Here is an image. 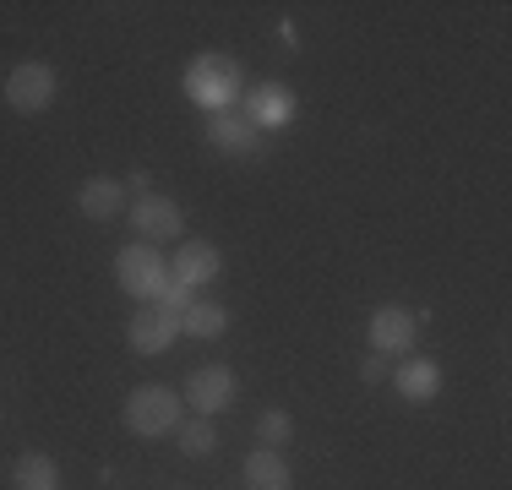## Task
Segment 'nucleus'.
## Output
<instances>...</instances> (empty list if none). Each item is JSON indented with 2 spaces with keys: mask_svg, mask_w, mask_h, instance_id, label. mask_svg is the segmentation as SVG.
<instances>
[{
  "mask_svg": "<svg viewBox=\"0 0 512 490\" xmlns=\"http://www.w3.org/2000/svg\"><path fill=\"white\" fill-rule=\"evenodd\" d=\"M240 88H246V71H240V60L224 55V49H202V55L186 66V98H191V104H202L207 115L235 109Z\"/></svg>",
  "mask_w": 512,
  "mask_h": 490,
  "instance_id": "nucleus-1",
  "label": "nucleus"
},
{
  "mask_svg": "<svg viewBox=\"0 0 512 490\" xmlns=\"http://www.w3.org/2000/svg\"><path fill=\"white\" fill-rule=\"evenodd\" d=\"M120 420H126V431L131 436H142V441H158V436H175L180 431V398H175V387H137L126 398V409H120Z\"/></svg>",
  "mask_w": 512,
  "mask_h": 490,
  "instance_id": "nucleus-2",
  "label": "nucleus"
},
{
  "mask_svg": "<svg viewBox=\"0 0 512 490\" xmlns=\"http://www.w3.org/2000/svg\"><path fill=\"white\" fill-rule=\"evenodd\" d=\"M115 284L126 289L131 300L148 305V300H158V289L169 284V262L153 251V245L137 240V245H126V251L115 256Z\"/></svg>",
  "mask_w": 512,
  "mask_h": 490,
  "instance_id": "nucleus-3",
  "label": "nucleus"
},
{
  "mask_svg": "<svg viewBox=\"0 0 512 490\" xmlns=\"http://www.w3.org/2000/svg\"><path fill=\"white\" fill-rule=\"evenodd\" d=\"M6 104L17 109V115H44V109L55 104V71L44 66V60H22V66H11Z\"/></svg>",
  "mask_w": 512,
  "mask_h": 490,
  "instance_id": "nucleus-4",
  "label": "nucleus"
},
{
  "mask_svg": "<svg viewBox=\"0 0 512 490\" xmlns=\"http://www.w3.org/2000/svg\"><path fill=\"white\" fill-rule=\"evenodd\" d=\"M235 392H240V382H235V371H229V365H197L180 403H191L202 420H213V414H224L229 403H235Z\"/></svg>",
  "mask_w": 512,
  "mask_h": 490,
  "instance_id": "nucleus-5",
  "label": "nucleus"
},
{
  "mask_svg": "<svg viewBox=\"0 0 512 490\" xmlns=\"http://www.w3.org/2000/svg\"><path fill=\"white\" fill-rule=\"evenodd\" d=\"M131 229L142 235V245H158V240H175L180 229H186V213H180V202L148 191V196L131 202Z\"/></svg>",
  "mask_w": 512,
  "mask_h": 490,
  "instance_id": "nucleus-6",
  "label": "nucleus"
},
{
  "mask_svg": "<svg viewBox=\"0 0 512 490\" xmlns=\"http://www.w3.org/2000/svg\"><path fill=\"white\" fill-rule=\"evenodd\" d=\"M169 278H175V284H186V289L218 284V278H224V251H218V245H207V240H180Z\"/></svg>",
  "mask_w": 512,
  "mask_h": 490,
  "instance_id": "nucleus-7",
  "label": "nucleus"
},
{
  "mask_svg": "<svg viewBox=\"0 0 512 490\" xmlns=\"http://www.w3.org/2000/svg\"><path fill=\"white\" fill-rule=\"evenodd\" d=\"M207 142H213V153H224V158H256L262 153V131H256L246 115H235V109L207 115Z\"/></svg>",
  "mask_w": 512,
  "mask_h": 490,
  "instance_id": "nucleus-8",
  "label": "nucleus"
},
{
  "mask_svg": "<svg viewBox=\"0 0 512 490\" xmlns=\"http://www.w3.org/2000/svg\"><path fill=\"white\" fill-rule=\"evenodd\" d=\"M414 333H420V322H414V311H404V305H376L371 311V349L376 354H409Z\"/></svg>",
  "mask_w": 512,
  "mask_h": 490,
  "instance_id": "nucleus-9",
  "label": "nucleus"
},
{
  "mask_svg": "<svg viewBox=\"0 0 512 490\" xmlns=\"http://www.w3.org/2000/svg\"><path fill=\"white\" fill-rule=\"evenodd\" d=\"M175 333H180V316L158 311V305L148 300L137 316H131V327H126V343H131L137 354H164L169 343H175Z\"/></svg>",
  "mask_w": 512,
  "mask_h": 490,
  "instance_id": "nucleus-10",
  "label": "nucleus"
},
{
  "mask_svg": "<svg viewBox=\"0 0 512 490\" xmlns=\"http://www.w3.org/2000/svg\"><path fill=\"white\" fill-rule=\"evenodd\" d=\"M246 120H251L256 131L289 126V120H295V93H289L284 82H262V88H251V98H246Z\"/></svg>",
  "mask_w": 512,
  "mask_h": 490,
  "instance_id": "nucleus-11",
  "label": "nucleus"
},
{
  "mask_svg": "<svg viewBox=\"0 0 512 490\" xmlns=\"http://www.w3.org/2000/svg\"><path fill=\"white\" fill-rule=\"evenodd\" d=\"M393 387L404 403H431L436 392H442V365L436 360H404L393 371Z\"/></svg>",
  "mask_w": 512,
  "mask_h": 490,
  "instance_id": "nucleus-12",
  "label": "nucleus"
},
{
  "mask_svg": "<svg viewBox=\"0 0 512 490\" xmlns=\"http://www.w3.org/2000/svg\"><path fill=\"white\" fill-rule=\"evenodd\" d=\"M246 490H295V474H289L284 452H278V447H251V458H246Z\"/></svg>",
  "mask_w": 512,
  "mask_h": 490,
  "instance_id": "nucleus-13",
  "label": "nucleus"
},
{
  "mask_svg": "<svg viewBox=\"0 0 512 490\" xmlns=\"http://www.w3.org/2000/svg\"><path fill=\"white\" fill-rule=\"evenodd\" d=\"M77 207L93 218V224H109V218H120V207H126V186L109 175H93L88 186L77 191Z\"/></svg>",
  "mask_w": 512,
  "mask_h": 490,
  "instance_id": "nucleus-14",
  "label": "nucleus"
},
{
  "mask_svg": "<svg viewBox=\"0 0 512 490\" xmlns=\"http://www.w3.org/2000/svg\"><path fill=\"white\" fill-rule=\"evenodd\" d=\"M11 490H60L55 458H44V452H22V458L11 463Z\"/></svg>",
  "mask_w": 512,
  "mask_h": 490,
  "instance_id": "nucleus-15",
  "label": "nucleus"
},
{
  "mask_svg": "<svg viewBox=\"0 0 512 490\" xmlns=\"http://www.w3.org/2000/svg\"><path fill=\"white\" fill-rule=\"evenodd\" d=\"M224 327H229V311L213 300H191V311L180 316V333H191V338H218Z\"/></svg>",
  "mask_w": 512,
  "mask_h": 490,
  "instance_id": "nucleus-16",
  "label": "nucleus"
},
{
  "mask_svg": "<svg viewBox=\"0 0 512 490\" xmlns=\"http://www.w3.org/2000/svg\"><path fill=\"white\" fill-rule=\"evenodd\" d=\"M175 441H180V452L186 458H207V452L218 447V431H213V420H180V431H175Z\"/></svg>",
  "mask_w": 512,
  "mask_h": 490,
  "instance_id": "nucleus-17",
  "label": "nucleus"
},
{
  "mask_svg": "<svg viewBox=\"0 0 512 490\" xmlns=\"http://www.w3.org/2000/svg\"><path fill=\"white\" fill-rule=\"evenodd\" d=\"M289 436H295V420H289L284 409H267L262 420H256V441H262V447H284Z\"/></svg>",
  "mask_w": 512,
  "mask_h": 490,
  "instance_id": "nucleus-18",
  "label": "nucleus"
},
{
  "mask_svg": "<svg viewBox=\"0 0 512 490\" xmlns=\"http://www.w3.org/2000/svg\"><path fill=\"white\" fill-rule=\"evenodd\" d=\"M153 305H158V311H169V316H186V311H191V289L169 278V284L158 289V300H153Z\"/></svg>",
  "mask_w": 512,
  "mask_h": 490,
  "instance_id": "nucleus-19",
  "label": "nucleus"
},
{
  "mask_svg": "<svg viewBox=\"0 0 512 490\" xmlns=\"http://www.w3.org/2000/svg\"><path fill=\"white\" fill-rule=\"evenodd\" d=\"M387 376H393V365H387V354H371V360H360V382H387Z\"/></svg>",
  "mask_w": 512,
  "mask_h": 490,
  "instance_id": "nucleus-20",
  "label": "nucleus"
}]
</instances>
